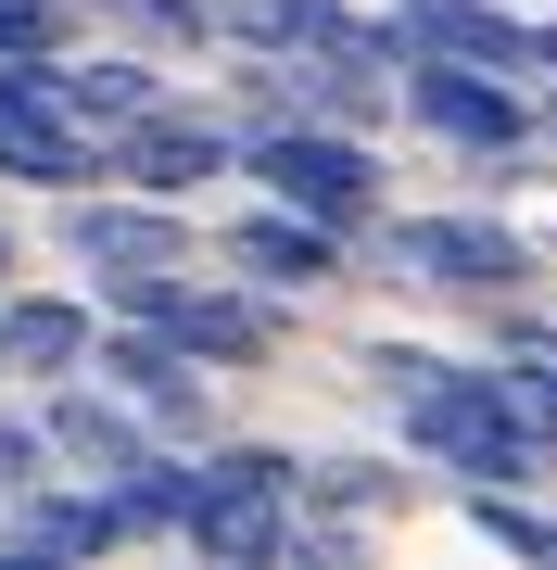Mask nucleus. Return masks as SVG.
I'll return each instance as SVG.
<instances>
[{
	"label": "nucleus",
	"mask_w": 557,
	"mask_h": 570,
	"mask_svg": "<svg viewBox=\"0 0 557 570\" xmlns=\"http://www.w3.org/2000/svg\"><path fill=\"white\" fill-rule=\"evenodd\" d=\"M406 431L444 469H469V482H495V469L519 482V469H533V406H519L507 381H444L431 367V381H406Z\"/></svg>",
	"instance_id": "f257e3e1"
},
{
	"label": "nucleus",
	"mask_w": 557,
	"mask_h": 570,
	"mask_svg": "<svg viewBox=\"0 0 557 570\" xmlns=\"http://www.w3.org/2000/svg\"><path fill=\"white\" fill-rule=\"evenodd\" d=\"M253 165H267V190H279L291 216H317V228H342L355 204H368V165H355V140H305V127H279Z\"/></svg>",
	"instance_id": "f03ea898"
},
{
	"label": "nucleus",
	"mask_w": 557,
	"mask_h": 570,
	"mask_svg": "<svg viewBox=\"0 0 557 570\" xmlns=\"http://www.w3.org/2000/svg\"><path fill=\"white\" fill-rule=\"evenodd\" d=\"M392 254L431 266V279H456V292H495V279H519V266H533L495 216H406V228H392Z\"/></svg>",
	"instance_id": "7ed1b4c3"
},
{
	"label": "nucleus",
	"mask_w": 557,
	"mask_h": 570,
	"mask_svg": "<svg viewBox=\"0 0 557 570\" xmlns=\"http://www.w3.org/2000/svg\"><path fill=\"white\" fill-rule=\"evenodd\" d=\"M406 102L431 115L444 140H481V153H507V140H519V102L481 77V63H418V89H406Z\"/></svg>",
	"instance_id": "20e7f679"
},
{
	"label": "nucleus",
	"mask_w": 557,
	"mask_h": 570,
	"mask_svg": "<svg viewBox=\"0 0 557 570\" xmlns=\"http://www.w3.org/2000/svg\"><path fill=\"white\" fill-rule=\"evenodd\" d=\"M0 165H13V178H51V190H77V178H89L77 127H51V115H39V77H0Z\"/></svg>",
	"instance_id": "39448f33"
},
{
	"label": "nucleus",
	"mask_w": 557,
	"mask_h": 570,
	"mask_svg": "<svg viewBox=\"0 0 557 570\" xmlns=\"http://www.w3.org/2000/svg\"><path fill=\"white\" fill-rule=\"evenodd\" d=\"M115 165H127L140 190H190V178H216V165H228V140H216V127H152V115H140V140H127Z\"/></svg>",
	"instance_id": "423d86ee"
},
{
	"label": "nucleus",
	"mask_w": 557,
	"mask_h": 570,
	"mask_svg": "<svg viewBox=\"0 0 557 570\" xmlns=\"http://www.w3.org/2000/svg\"><path fill=\"white\" fill-rule=\"evenodd\" d=\"M418 39L431 51H456V63H533V39H519V26H495V13H469V0H418Z\"/></svg>",
	"instance_id": "0eeeda50"
},
{
	"label": "nucleus",
	"mask_w": 557,
	"mask_h": 570,
	"mask_svg": "<svg viewBox=\"0 0 557 570\" xmlns=\"http://www.w3.org/2000/svg\"><path fill=\"white\" fill-rule=\"evenodd\" d=\"M77 242H89V266H178V228L140 216V204H89Z\"/></svg>",
	"instance_id": "6e6552de"
},
{
	"label": "nucleus",
	"mask_w": 557,
	"mask_h": 570,
	"mask_svg": "<svg viewBox=\"0 0 557 570\" xmlns=\"http://www.w3.org/2000/svg\"><path fill=\"white\" fill-rule=\"evenodd\" d=\"M241 266H267V279H330V228H317V216H253L241 228Z\"/></svg>",
	"instance_id": "1a4fd4ad"
},
{
	"label": "nucleus",
	"mask_w": 557,
	"mask_h": 570,
	"mask_svg": "<svg viewBox=\"0 0 557 570\" xmlns=\"http://www.w3.org/2000/svg\"><path fill=\"white\" fill-rule=\"evenodd\" d=\"M77 343H89L77 305H13L0 317V367H77Z\"/></svg>",
	"instance_id": "9d476101"
},
{
	"label": "nucleus",
	"mask_w": 557,
	"mask_h": 570,
	"mask_svg": "<svg viewBox=\"0 0 557 570\" xmlns=\"http://www.w3.org/2000/svg\"><path fill=\"white\" fill-rule=\"evenodd\" d=\"M51 89H63V102H77V115H127V127L152 115V89L127 77V63H102V77H51Z\"/></svg>",
	"instance_id": "9b49d317"
},
{
	"label": "nucleus",
	"mask_w": 557,
	"mask_h": 570,
	"mask_svg": "<svg viewBox=\"0 0 557 570\" xmlns=\"http://www.w3.org/2000/svg\"><path fill=\"white\" fill-rule=\"evenodd\" d=\"M51 431H63L77 456H102V469H140V444H127V419H115V406H63Z\"/></svg>",
	"instance_id": "f8f14e48"
},
{
	"label": "nucleus",
	"mask_w": 557,
	"mask_h": 570,
	"mask_svg": "<svg viewBox=\"0 0 557 570\" xmlns=\"http://www.w3.org/2000/svg\"><path fill=\"white\" fill-rule=\"evenodd\" d=\"M102 367H115L127 393H152V406H178V355H166V343H115Z\"/></svg>",
	"instance_id": "ddd939ff"
},
{
	"label": "nucleus",
	"mask_w": 557,
	"mask_h": 570,
	"mask_svg": "<svg viewBox=\"0 0 557 570\" xmlns=\"http://www.w3.org/2000/svg\"><path fill=\"white\" fill-rule=\"evenodd\" d=\"M51 51V0H0V63H39Z\"/></svg>",
	"instance_id": "4468645a"
},
{
	"label": "nucleus",
	"mask_w": 557,
	"mask_h": 570,
	"mask_svg": "<svg viewBox=\"0 0 557 570\" xmlns=\"http://www.w3.org/2000/svg\"><path fill=\"white\" fill-rule=\"evenodd\" d=\"M115 508H39V546H115Z\"/></svg>",
	"instance_id": "2eb2a0df"
},
{
	"label": "nucleus",
	"mask_w": 557,
	"mask_h": 570,
	"mask_svg": "<svg viewBox=\"0 0 557 570\" xmlns=\"http://www.w3.org/2000/svg\"><path fill=\"white\" fill-rule=\"evenodd\" d=\"M178 508H190V482H166V469H152V482H140V494H127V508H115V520H178Z\"/></svg>",
	"instance_id": "dca6fc26"
},
{
	"label": "nucleus",
	"mask_w": 557,
	"mask_h": 570,
	"mask_svg": "<svg viewBox=\"0 0 557 570\" xmlns=\"http://www.w3.org/2000/svg\"><path fill=\"white\" fill-rule=\"evenodd\" d=\"M115 13H140V26H166V39H190V26H203V13H190V0H115Z\"/></svg>",
	"instance_id": "f3484780"
},
{
	"label": "nucleus",
	"mask_w": 557,
	"mask_h": 570,
	"mask_svg": "<svg viewBox=\"0 0 557 570\" xmlns=\"http://www.w3.org/2000/svg\"><path fill=\"white\" fill-rule=\"evenodd\" d=\"M519 367H533V381L557 393V330H519Z\"/></svg>",
	"instance_id": "a211bd4d"
},
{
	"label": "nucleus",
	"mask_w": 557,
	"mask_h": 570,
	"mask_svg": "<svg viewBox=\"0 0 557 570\" xmlns=\"http://www.w3.org/2000/svg\"><path fill=\"white\" fill-rule=\"evenodd\" d=\"M26 469H39V444H26V431H0V482H26Z\"/></svg>",
	"instance_id": "6ab92c4d"
},
{
	"label": "nucleus",
	"mask_w": 557,
	"mask_h": 570,
	"mask_svg": "<svg viewBox=\"0 0 557 570\" xmlns=\"http://www.w3.org/2000/svg\"><path fill=\"white\" fill-rule=\"evenodd\" d=\"M545 558H557V520H545Z\"/></svg>",
	"instance_id": "aec40b11"
},
{
	"label": "nucleus",
	"mask_w": 557,
	"mask_h": 570,
	"mask_svg": "<svg viewBox=\"0 0 557 570\" xmlns=\"http://www.w3.org/2000/svg\"><path fill=\"white\" fill-rule=\"evenodd\" d=\"M533 63H557V39H545V51H533Z\"/></svg>",
	"instance_id": "412c9836"
},
{
	"label": "nucleus",
	"mask_w": 557,
	"mask_h": 570,
	"mask_svg": "<svg viewBox=\"0 0 557 570\" xmlns=\"http://www.w3.org/2000/svg\"><path fill=\"white\" fill-rule=\"evenodd\" d=\"M0 266H13V242H0Z\"/></svg>",
	"instance_id": "4be33fe9"
}]
</instances>
